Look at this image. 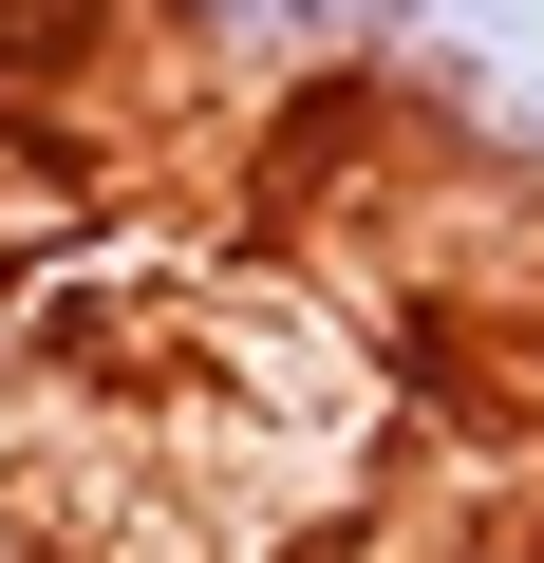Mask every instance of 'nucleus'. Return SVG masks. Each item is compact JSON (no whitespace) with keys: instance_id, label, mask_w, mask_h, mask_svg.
<instances>
[{"instance_id":"f03ea898","label":"nucleus","mask_w":544,"mask_h":563,"mask_svg":"<svg viewBox=\"0 0 544 563\" xmlns=\"http://www.w3.org/2000/svg\"><path fill=\"white\" fill-rule=\"evenodd\" d=\"M169 20L225 57H357V0H169Z\"/></svg>"},{"instance_id":"f257e3e1","label":"nucleus","mask_w":544,"mask_h":563,"mask_svg":"<svg viewBox=\"0 0 544 563\" xmlns=\"http://www.w3.org/2000/svg\"><path fill=\"white\" fill-rule=\"evenodd\" d=\"M357 76L395 95L413 151L544 188V0H357Z\"/></svg>"}]
</instances>
